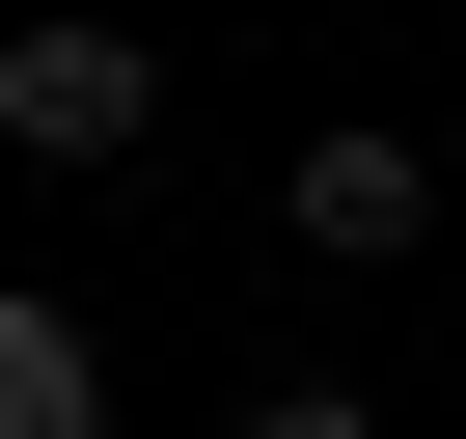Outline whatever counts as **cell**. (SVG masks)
Instances as JSON below:
<instances>
[{"instance_id": "obj_4", "label": "cell", "mask_w": 466, "mask_h": 439, "mask_svg": "<svg viewBox=\"0 0 466 439\" xmlns=\"http://www.w3.org/2000/svg\"><path fill=\"white\" fill-rule=\"evenodd\" d=\"M219 439H384L357 384H248V412H219Z\"/></svg>"}, {"instance_id": "obj_1", "label": "cell", "mask_w": 466, "mask_h": 439, "mask_svg": "<svg viewBox=\"0 0 466 439\" xmlns=\"http://www.w3.org/2000/svg\"><path fill=\"white\" fill-rule=\"evenodd\" d=\"M137 138H165L137 28H0V165H137Z\"/></svg>"}, {"instance_id": "obj_3", "label": "cell", "mask_w": 466, "mask_h": 439, "mask_svg": "<svg viewBox=\"0 0 466 439\" xmlns=\"http://www.w3.org/2000/svg\"><path fill=\"white\" fill-rule=\"evenodd\" d=\"M0 439H110V330L0 275Z\"/></svg>"}, {"instance_id": "obj_5", "label": "cell", "mask_w": 466, "mask_h": 439, "mask_svg": "<svg viewBox=\"0 0 466 439\" xmlns=\"http://www.w3.org/2000/svg\"><path fill=\"white\" fill-rule=\"evenodd\" d=\"M439 357H466V302H439Z\"/></svg>"}, {"instance_id": "obj_2", "label": "cell", "mask_w": 466, "mask_h": 439, "mask_svg": "<svg viewBox=\"0 0 466 439\" xmlns=\"http://www.w3.org/2000/svg\"><path fill=\"white\" fill-rule=\"evenodd\" d=\"M275 220H302L329 275H411V248H439V165H411V138H302V192H275Z\"/></svg>"}]
</instances>
